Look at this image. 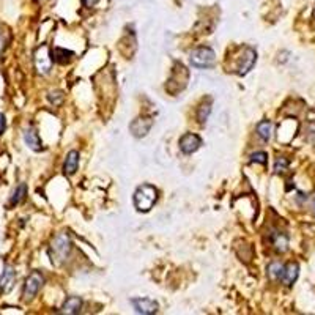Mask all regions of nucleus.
Returning <instances> with one entry per match:
<instances>
[{
    "instance_id": "nucleus-1",
    "label": "nucleus",
    "mask_w": 315,
    "mask_h": 315,
    "mask_svg": "<svg viewBox=\"0 0 315 315\" xmlns=\"http://www.w3.org/2000/svg\"><path fill=\"white\" fill-rule=\"evenodd\" d=\"M158 202V189L152 184H142L134 192V206L137 211L147 213Z\"/></svg>"
},
{
    "instance_id": "nucleus-2",
    "label": "nucleus",
    "mask_w": 315,
    "mask_h": 315,
    "mask_svg": "<svg viewBox=\"0 0 315 315\" xmlns=\"http://www.w3.org/2000/svg\"><path fill=\"white\" fill-rule=\"evenodd\" d=\"M73 249V243L68 233H58L52 244H51V255H52V262L55 263H62L65 262L68 257H70Z\"/></svg>"
},
{
    "instance_id": "nucleus-3",
    "label": "nucleus",
    "mask_w": 315,
    "mask_h": 315,
    "mask_svg": "<svg viewBox=\"0 0 315 315\" xmlns=\"http://www.w3.org/2000/svg\"><path fill=\"white\" fill-rule=\"evenodd\" d=\"M255 62H257V52H255V49L251 46H244L241 49V54L238 55L233 73H236L238 76H246L254 68Z\"/></svg>"
},
{
    "instance_id": "nucleus-4",
    "label": "nucleus",
    "mask_w": 315,
    "mask_h": 315,
    "mask_svg": "<svg viewBox=\"0 0 315 315\" xmlns=\"http://www.w3.org/2000/svg\"><path fill=\"white\" fill-rule=\"evenodd\" d=\"M189 60H191V65L195 68H210L214 65L216 54L211 47L202 46V47L194 49V51L189 54Z\"/></svg>"
},
{
    "instance_id": "nucleus-5",
    "label": "nucleus",
    "mask_w": 315,
    "mask_h": 315,
    "mask_svg": "<svg viewBox=\"0 0 315 315\" xmlns=\"http://www.w3.org/2000/svg\"><path fill=\"white\" fill-rule=\"evenodd\" d=\"M44 284V278L43 274L39 271H33L28 278L25 279V284H24V290H22V300L24 301H32L36 293L41 290Z\"/></svg>"
},
{
    "instance_id": "nucleus-6",
    "label": "nucleus",
    "mask_w": 315,
    "mask_h": 315,
    "mask_svg": "<svg viewBox=\"0 0 315 315\" xmlns=\"http://www.w3.org/2000/svg\"><path fill=\"white\" fill-rule=\"evenodd\" d=\"M52 54L49 52V47L46 44L39 46L35 51V68L39 74H47L52 68Z\"/></svg>"
},
{
    "instance_id": "nucleus-7",
    "label": "nucleus",
    "mask_w": 315,
    "mask_h": 315,
    "mask_svg": "<svg viewBox=\"0 0 315 315\" xmlns=\"http://www.w3.org/2000/svg\"><path fill=\"white\" fill-rule=\"evenodd\" d=\"M131 304L134 306L136 312L142 315H152L159 311V304L150 298H134L131 300Z\"/></svg>"
},
{
    "instance_id": "nucleus-8",
    "label": "nucleus",
    "mask_w": 315,
    "mask_h": 315,
    "mask_svg": "<svg viewBox=\"0 0 315 315\" xmlns=\"http://www.w3.org/2000/svg\"><path fill=\"white\" fill-rule=\"evenodd\" d=\"M200 145H202V139L197 134H192V133L184 134L181 139H180V150L184 155H192V153H195L197 150L200 149Z\"/></svg>"
},
{
    "instance_id": "nucleus-9",
    "label": "nucleus",
    "mask_w": 315,
    "mask_h": 315,
    "mask_svg": "<svg viewBox=\"0 0 315 315\" xmlns=\"http://www.w3.org/2000/svg\"><path fill=\"white\" fill-rule=\"evenodd\" d=\"M153 126V120L152 118H136V120L130 125V130L133 133L134 137H144L149 134V131L152 130Z\"/></svg>"
},
{
    "instance_id": "nucleus-10",
    "label": "nucleus",
    "mask_w": 315,
    "mask_h": 315,
    "mask_svg": "<svg viewBox=\"0 0 315 315\" xmlns=\"http://www.w3.org/2000/svg\"><path fill=\"white\" fill-rule=\"evenodd\" d=\"M14 281H16V271H14L13 267L6 265V267L3 268L2 276H0V292H2V293H8L9 290L13 289Z\"/></svg>"
},
{
    "instance_id": "nucleus-11",
    "label": "nucleus",
    "mask_w": 315,
    "mask_h": 315,
    "mask_svg": "<svg viewBox=\"0 0 315 315\" xmlns=\"http://www.w3.org/2000/svg\"><path fill=\"white\" fill-rule=\"evenodd\" d=\"M298 276H300V265L297 262H290L284 267V273H282L281 281H282V284L290 287V285H293L295 282H297Z\"/></svg>"
},
{
    "instance_id": "nucleus-12",
    "label": "nucleus",
    "mask_w": 315,
    "mask_h": 315,
    "mask_svg": "<svg viewBox=\"0 0 315 315\" xmlns=\"http://www.w3.org/2000/svg\"><path fill=\"white\" fill-rule=\"evenodd\" d=\"M24 141L27 144V147L33 152H41L43 150V144H41V139H39L38 133L33 130V128H27V130H24Z\"/></svg>"
},
{
    "instance_id": "nucleus-13",
    "label": "nucleus",
    "mask_w": 315,
    "mask_h": 315,
    "mask_svg": "<svg viewBox=\"0 0 315 315\" xmlns=\"http://www.w3.org/2000/svg\"><path fill=\"white\" fill-rule=\"evenodd\" d=\"M81 309H82V300L79 297H70L63 303V306L60 309V314H63V315H76V314L81 312Z\"/></svg>"
},
{
    "instance_id": "nucleus-14",
    "label": "nucleus",
    "mask_w": 315,
    "mask_h": 315,
    "mask_svg": "<svg viewBox=\"0 0 315 315\" xmlns=\"http://www.w3.org/2000/svg\"><path fill=\"white\" fill-rule=\"evenodd\" d=\"M79 167V152L77 150H71L66 155V159L63 164V172L66 175H74Z\"/></svg>"
},
{
    "instance_id": "nucleus-15",
    "label": "nucleus",
    "mask_w": 315,
    "mask_h": 315,
    "mask_svg": "<svg viewBox=\"0 0 315 315\" xmlns=\"http://www.w3.org/2000/svg\"><path fill=\"white\" fill-rule=\"evenodd\" d=\"M271 243H273L274 249L278 252H285L289 249V236L282 232L271 233Z\"/></svg>"
},
{
    "instance_id": "nucleus-16",
    "label": "nucleus",
    "mask_w": 315,
    "mask_h": 315,
    "mask_svg": "<svg viewBox=\"0 0 315 315\" xmlns=\"http://www.w3.org/2000/svg\"><path fill=\"white\" fill-rule=\"evenodd\" d=\"M73 55H74L73 51H66V49H62V47H55L52 51V60L60 63V65H65L71 60Z\"/></svg>"
},
{
    "instance_id": "nucleus-17",
    "label": "nucleus",
    "mask_w": 315,
    "mask_h": 315,
    "mask_svg": "<svg viewBox=\"0 0 315 315\" xmlns=\"http://www.w3.org/2000/svg\"><path fill=\"white\" fill-rule=\"evenodd\" d=\"M271 133H273V123L270 120H263L257 125V136L263 142H268L271 139Z\"/></svg>"
},
{
    "instance_id": "nucleus-18",
    "label": "nucleus",
    "mask_w": 315,
    "mask_h": 315,
    "mask_svg": "<svg viewBox=\"0 0 315 315\" xmlns=\"http://www.w3.org/2000/svg\"><path fill=\"white\" fill-rule=\"evenodd\" d=\"M284 273V265L281 262H271L267 268V274L271 281H281Z\"/></svg>"
},
{
    "instance_id": "nucleus-19",
    "label": "nucleus",
    "mask_w": 315,
    "mask_h": 315,
    "mask_svg": "<svg viewBox=\"0 0 315 315\" xmlns=\"http://www.w3.org/2000/svg\"><path fill=\"white\" fill-rule=\"evenodd\" d=\"M25 195H27V186L24 183H21L17 186V188L14 189V192L11 194V199H9V205H17V203H21L24 199H25Z\"/></svg>"
},
{
    "instance_id": "nucleus-20",
    "label": "nucleus",
    "mask_w": 315,
    "mask_h": 315,
    "mask_svg": "<svg viewBox=\"0 0 315 315\" xmlns=\"http://www.w3.org/2000/svg\"><path fill=\"white\" fill-rule=\"evenodd\" d=\"M210 112H211V104H210V103L202 104V106H200V109H199V112H197V120H199V123L203 125L206 120H208Z\"/></svg>"
},
{
    "instance_id": "nucleus-21",
    "label": "nucleus",
    "mask_w": 315,
    "mask_h": 315,
    "mask_svg": "<svg viewBox=\"0 0 315 315\" xmlns=\"http://www.w3.org/2000/svg\"><path fill=\"white\" fill-rule=\"evenodd\" d=\"M289 165H290V162H289V159L287 158H278V159H276V162H274V172L276 173H284V172H287L289 170Z\"/></svg>"
},
{
    "instance_id": "nucleus-22",
    "label": "nucleus",
    "mask_w": 315,
    "mask_h": 315,
    "mask_svg": "<svg viewBox=\"0 0 315 315\" xmlns=\"http://www.w3.org/2000/svg\"><path fill=\"white\" fill-rule=\"evenodd\" d=\"M251 162H257V164L265 165L268 162V155L265 152H255V153L251 155Z\"/></svg>"
},
{
    "instance_id": "nucleus-23",
    "label": "nucleus",
    "mask_w": 315,
    "mask_h": 315,
    "mask_svg": "<svg viewBox=\"0 0 315 315\" xmlns=\"http://www.w3.org/2000/svg\"><path fill=\"white\" fill-rule=\"evenodd\" d=\"M311 136H314L312 137V144H315V123H311L309 128H308V141L311 139Z\"/></svg>"
},
{
    "instance_id": "nucleus-24",
    "label": "nucleus",
    "mask_w": 315,
    "mask_h": 315,
    "mask_svg": "<svg viewBox=\"0 0 315 315\" xmlns=\"http://www.w3.org/2000/svg\"><path fill=\"white\" fill-rule=\"evenodd\" d=\"M5 128H6V120H5V115H3V114H0V134H3Z\"/></svg>"
},
{
    "instance_id": "nucleus-25",
    "label": "nucleus",
    "mask_w": 315,
    "mask_h": 315,
    "mask_svg": "<svg viewBox=\"0 0 315 315\" xmlns=\"http://www.w3.org/2000/svg\"><path fill=\"white\" fill-rule=\"evenodd\" d=\"M82 3H84L85 6L90 8V6H93V5H96V3H98V0H82Z\"/></svg>"
},
{
    "instance_id": "nucleus-26",
    "label": "nucleus",
    "mask_w": 315,
    "mask_h": 315,
    "mask_svg": "<svg viewBox=\"0 0 315 315\" xmlns=\"http://www.w3.org/2000/svg\"><path fill=\"white\" fill-rule=\"evenodd\" d=\"M314 213H315V200H314Z\"/></svg>"
}]
</instances>
